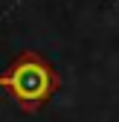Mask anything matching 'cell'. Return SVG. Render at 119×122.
I'll return each instance as SVG.
<instances>
[{"label":"cell","mask_w":119,"mask_h":122,"mask_svg":"<svg viewBox=\"0 0 119 122\" xmlns=\"http://www.w3.org/2000/svg\"><path fill=\"white\" fill-rule=\"evenodd\" d=\"M61 79H58L55 67L50 64L47 58L35 50H23L12 64L0 73V87L15 99L20 111L26 113H35L47 105L52 96Z\"/></svg>","instance_id":"cell-1"}]
</instances>
